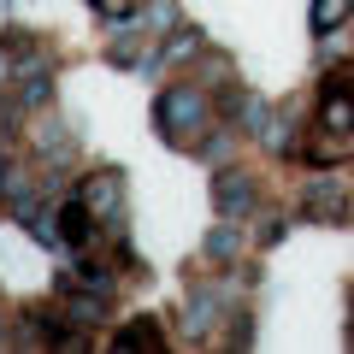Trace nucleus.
<instances>
[{
	"instance_id": "1",
	"label": "nucleus",
	"mask_w": 354,
	"mask_h": 354,
	"mask_svg": "<svg viewBox=\"0 0 354 354\" xmlns=\"http://www.w3.org/2000/svg\"><path fill=\"white\" fill-rule=\"evenodd\" d=\"M153 113H160V130H165L171 142H183L189 130H201V124H207V101H201V88H183V83L165 88Z\"/></svg>"
},
{
	"instance_id": "2",
	"label": "nucleus",
	"mask_w": 354,
	"mask_h": 354,
	"mask_svg": "<svg viewBox=\"0 0 354 354\" xmlns=\"http://www.w3.org/2000/svg\"><path fill=\"white\" fill-rule=\"evenodd\" d=\"M248 201H254V183H248L242 171H218V177H213V207H218L225 218H236Z\"/></svg>"
},
{
	"instance_id": "3",
	"label": "nucleus",
	"mask_w": 354,
	"mask_h": 354,
	"mask_svg": "<svg viewBox=\"0 0 354 354\" xmlns=\"http://www.w3.org/2000/svg\"><path fill=\"white\" fill-rule=\"evenodd\" d=\"M118 171H95L88 177V189H83V201H88V213L95 218H118Z\"/></svg>"
},
{
	"instance_id": "4",
	"label": "nucleus",
	"mask_w": 354,
	"mask_h": 354,
	"mask_svg": "<svg viewBox=\"0 0 354 354\" xmlns=\"http://www.w3.org/2000/svg\"><path fill=\"white\" fill-rule=\"evenodd\" d=\"M319 118H325V130H330V136H348V130H354V101L342 95L337 83L325 88V113H319Z\"/></svg>"
},
{
	"instance_id": "5",
	"label": "nucleus",
	"mask_w": 354,
	"mask_h": 354,
	"mask_svg": "<svg viewBox=\"0 0 354 354\" xmlns=\"http://www.w3.org/2000/svg\"><path fill=\"white\" fill-rule=\"evenodd\" d=\"M88 230H95L88 201H65V207H59V236H65V242H88Z\"/></svg>"
},
{
	"instance_id": "6",
	"label": "nucleus",
	"mask_w": 354,
	"mask_h": 354,
	"mask_svg": "<svg viewBox=\"0 0 354 354\" xmlns=\"http://www.w3.org/2000/svg\"><path fill=\"white\" fill-rule=\"evenodd\" d=\"M307 213H319V218H342V213H348V195H342L337 183H313V189H307Z\"/></svg>"
},
{
	"instance_id": "7",
	"label": "nucleus",
	"mask_w": 354,
	"mask_h": 354,
	"mask_svg": "<svg viewBox=\"0 0 354 354\" xmlns=\"http://www.w3.org/2000/svg\"><path fill=\"white\" fill-rule=\"evenodd\" d=\"M354 12V0H313V30H337Z\"/></svg>"
},
{
	"instance_id": "8",
	"label": "nucleus",
	"mask_w": 354,
	"mask_h": 354,
	"mask_svg": "<svg viewBox=\"0 0 354 354\" xmlns=\"http://www.w3.org/2000/svg\"><path fill=\"white\" fill-rule=\"evenodd\" d=\"M71 319H77V325H101V319H106V307H101V290L77 295V301H71Z\"/></svg>"
},
{
	"instance_id": "9",
	"label": "nucleus",
	"mask_w": 354,
	"mask_h": 354,
	"mask_svg": "<svg viewBox=\"0 0 354 354\" xmlns=\"http://www.w3.org/2000/svg\"><path fill=\"white\" fill-rule=\"evenodd\" d=\"M148 342H160V325H153V319H142V325L118 330V348H148Z\"/></svg>"
},
{
	"instance_id": "10",
	"label": "nucleus",
	"mask_w": 354,
	"mask_h": 354,
	"mask_svg": "<svg viewBox=\"0 0 354 354\" xmlns=\"http://www.w3.org/2000/svg\"><path fill=\"white\" fill-rule=\"evenodd\" d=\"M207 254H213V260H225V254H236V230H230V225H218L213 236H207Z\"/></svg>"
},
{
	"instance_id": "11",
	"label": "nucleus",
	"mask_w": 354,
	"mask_h": 354,
	"mask_svg": "<svg viewBox=\"0 0 354 354\" xmlns=\"http://www.w3.org/2000/svg\"><path fill=\"white\" fill-rule=\"evenodd\" d=\"M88 6H95V12H113V18H118V12H130L136 0H88Z\"/></svg>"
},
{
	"instance_id": "12",
	"label": "nucleus",
	"mask_w": 354,
	"mask_h": 354,
	"mask_svg": "<svg viewBox=\"0 0 354 354\" xmlns=\"http://www.w3.org/2000/svg\"><path fill=\"white\" fill-rule=\"evenodd\" d=\"M0 189H6V153H0Z\"/></svg>"
},
{
	"instance_id": "13",
	"label": "nucleus",
	"mask_w": 354,
	"mask_h": 354,
	"mask_svg": "<svg viewBox=\"0 0 354 354\" xmlns=\"http://www.w3.org/2000/svg\"><path fill=\"white\" fill-rule=\"evenodd\" d=\"M348 307H354V290H348Z\"/></svg>"
}]
</instances>
